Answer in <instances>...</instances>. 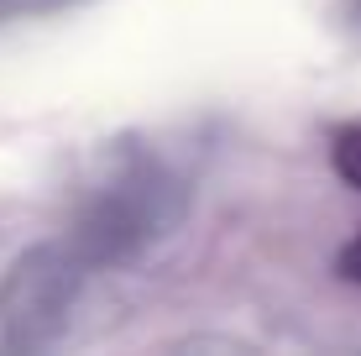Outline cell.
<instances>
[{"label": "cell", "instance_id": "obj_4", "mask_svg": "<svg viewBox=\"0 0 361 356\" xmlns=\"http://www.w3.org/2000/svg\"><path fill=\"white\" fill-rule=\"evenodd\" d=\"M90 6V0H0V21H37V16H58V11Z\"/></svg>", "mask_w": 361, "mask_h": 356}, {"label": "cell", "instance_id": "obj_3", "mask_svg": "<svg viewBox=\"0 0 361 356\" xmlns=\"http://www.w3.org/2000/svg\"><path fill=\"white\" fill-rule=\"evenodd\" d=\"M330 168L345 189L361 194V121H351V126H341L330 137Z\"/></svg>", "mask_w": 361, "mask_h": 356}, {"label": "cell", "instance_id": "obj_6", "mask_svg": "<svg viewBox=\"0 0 361 356\" xmlns=\"http://www.w3.org/2000/svg\"><path fill=\"white\" fill-rule=\"evenodd\" d=\"M351 21H356V27H361V0H351Z\"/></svg>", "mask_w": 361, "mask_h": 356}, {"label": "cell", "instance_id": "obj_5", "mask_svg": "<svg viewBox=\"0 0 361 356\" xmlns=\"http://www.w3.org/2000/svg\"><path fill=\"white\" fill-rule=\"evenodd\" d=\"M335 273H341L345 283H356V288H361V231L341 247V257H335Z\"/></svg>", "mask_w": 361, "mask_h": 356}, {"label": "cell", "instance_id": "obj_2", "mask_svg": "<svg viewBox=\"0 0 361 356\" xmlns=\"http://www.w3.org/2000/svg\"><path fill=\"white\" fill-rule=\"evenodd\" d=\"M94 267L63 236L21 252L0 278V351H47L68 336Z\"/></svg>", "mask_w": 361, "mask_h": 356}, {"label": "cell", "instance_id": "obj_1", "mask_svg": "<svg viewBox=\"0 0 361 356\" xmlns=\"http://www.w3.org/2000/svg\"><path fill=\"white\" fill-rule=\"evenodd\" d=\"M194 178L152 142H116L84 183L63 241L94 273H126L183 231Z\"/></svg>", "mask_w": 361, "mask_h": 356}]
</instances>
